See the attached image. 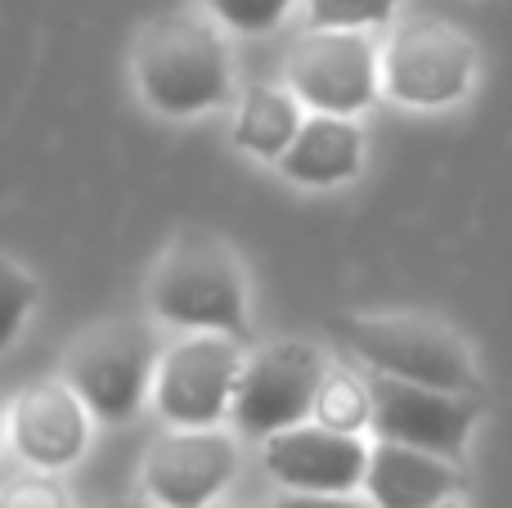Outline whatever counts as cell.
<instances>
[{
    "label": "cell",
    "instance_id": "cell-1",
    "mask_svg": "<svg viewBox=\"0 0 512 508\" xmlns=\"http://www.w3.org/2000/svg\"><path fill=\"white\" fill-rule=\"evenodd\" d=\"M135 81L158 113L198 117L230 95V54L203 18L171 14L140 36Z\"/></svg>",
    "mask_w": 512,
    "mask_h": 508
},
{
    "label": "cell",
    "instance_id": "cell-2",
    "mask_svg": "<svg viewBox=\"0 0 512 508\" xmlns=\"http://www.w3.org/2000/svg\"><path fill=\"white\" fill-rule=\"evenodd\" d=\"M337 333L351 351L382 378H400L414 387H436L454 396H477L481 378L468 342L441 320L427 315H351L337 320Z\"/></svg>",
    "mask_w": 512,
    "mask_h": 508
},
{
    "label": "cell",
    "instance_id": "cell-3",
    "mask_svg": "<svg viewBox=\"0 0 512 508\" xmlns=\"http://www.w3.org/2000/svg\"><path fill=\"white\" fill-rule=\"evenodd\" d=\"M153 311L189 333H243L248 324V284L234 252L212 234H185L171 243L153 275Z\"/></svg>",
    "mask_w": 512,
    "mask_h": 508
},
{
    "label": "cell",
    "instance_id": "cell-4",
    "mask_svg": "<svg viewBox=\"0 0 512 508\" xmlns=\"http://www.w3.org/2000/svg\"><path fill=\"white\" fill-rule=\"evenodd\" d=\"M162 351L144 324L113 320L104 329L86 333L72 347L68 360V387L81 396L95 419L122 423L144 405L149 387L158 383Z\"/></svg>",
    "mask_w": 512,
    "mask_h": 508
},
{
    "label": "cell",
    "instance_id": "cell-5",
    "mask_svg": "<svg viewBox=\"0 0 512 508\" xmlns=\"http://www.w3.org/2000/svg\"><path fill=\"white\" fill-rule=\"evenodd\" d=\"M243 351L230 333H189L162 351L153 401L171 428H216L234 410Z\"/></svg>",
    "mask_w": 512,
    "mask_h": 508
},
{
    "label": "cell",
    "instance_id": "cell-6",
    "mask_svg": "<svg viewBox=\"0 0 512 508\" xmlns=\"http://www.w3.org/2000/svg\"><path fill=\"white\" fill-rule=\"evenodd\" d=\"M328 374L324 360L306 342H274V347L256 351L243 365L239 392H234V428L243 437H279L292 432L315 414L319 392H324Z\"/></svg>",
    "mask_w": 512,
    "mask_h": 508
},
{
    "label": "cell",
    "instance_id": "cell-7",
    "mask_svg": "<svg viewBox=\"0 0 512 508\" xmlns=\"http://www.w3.org/2000/svg\"><path fill=\"white\" fill-rule=\"evenodd\" d=\"M472 72H477V50L468 32L445 18H409L405 27H396L382 54L387 95L414 108H441L463 99Z\"/></svg>",
    "mask_w": 512,
    "mask_h": 508
},
{
    "label": "cell",
    "instance_id": "cell-8",
    "mask_svg": "<svg viewBox=\"0 0 512 508\" xmlns=\"http://www.w3.org/2000/svg\"><path fill=\"white\" fill-rule=\"evenodd\" d=\"M382 59L369 36L315 27L288 54V90L328 117H355L378 99Z\"/></svg>",
    "mask_w": 512,
    "mask_h": 508
},
{
    "label": "cell",
    "instance_id": "cell-9",
    "mask_svg": "<svg viewBox=\"0 0 512 508\" xmlns=\"http://www.w3.org/2000/svg\"><path fill=\"white\" fill-rule=\"evenodd\" d=\"M373 401V432L391 446L427 450L436 459H459L477 428V396H454L436 387H414L400 378L373 374L369 383Z\"/></svg>",
    "mask_w": 512,
    "mask_h": 508
},
{
    "label": "cell",
    "instance_id": "cell-10",
    "mask_svg": "<svg viewBox=\"0 0 512 508\" xmlns=\"http://www.w3.org/2000/svg\"><path fill=\"white\" fill-rule=\"evenodd\" d=\"M239 446L216 428H180L144 459V491L158 508H212L234 482Z\"/></svg>",
    "mask_w": 512,
    "mask_h": 508
},
{
    "label": "cell",
    "instance_id": "cell-11",
    "mask_svg": "<svg viewBox=\"0 0 512 508\" xmlns=\"http://www.w3.org/2000/svg\"><path fill=\"white\" fill-rule=\"evenodd\" d=\"M369 455L355 432H333L324 423H301L265 441L270 477L297 495H355L369 477Z\"/></svg>",
    "mask_w": 512,
    "mask_h": 508
},
{
    "label": "cell",
    "instance_id": "cell-12",
    "mask_svg": "<svg viewBox=\"0 0 512 508\" xmlns=\"http://www.w3.org/2000/svg\"><path fill=\"white\" fill-rule=\"evenodd\" d=\"M9 437L36 468H68L86 450L90 410L68 383H36L9 410Z\"/></svg>",
    "mask_w": 512,
    "mask_h": 508
},
{
    "label": "cell",
    "instance_id": "cell-13",
    "mask_svg": "<svg viewBox=\"0 0 512 508\" xmlns=\"http://www.w3.org/2000/svg\"><path fill=\"white\" fill-rule=\"evenodd\" d=\"M364 491L373 508H436L459 491V473L450 468V459L382 441L369 455Z\"/></svg>",
    "mask_w": 512,
    "mask_h": 508
},
{
    "label": "cell",
    "instance_id": "cell-14",
    "mask_svg": "<svg viewBox=\"0 0 512 508\" xmlns=\"http://www.w3.org/2000/svg\"><path fill=\"white\" fill-rule=\"evenodd\" d=\"M364 162V135L351 117H328L315 113L301 122L292 149L279 158V171L297 185L324 189V185H342L360 171Z\"/></svg>",
    "mask_w": 512,
    "mask_h": 508
},
{
    "label": "cell",
    "instance_id": "cell-15",
    "mask_svg": "<svg viewBox=\"0 0 512 508\" xmlns=\"http://www.w3.org/2000/svg\"><path fill=\"white\" fill-rule=\"evenodd\" d=\"M301 99L292 90H279V86H256L243 95V108H239V122H234V140L243 144L248 153L265 162H279L283 153L292 149L301 131Z\"/></svg>",
    "mask_w": 512,
    "mask_h": 508
},
{
    "label": "cell",
    "instance_id": "cell-16",
    "mask_svg": "<svg viewBox=\"0 0 512 508\" xmlns=\"http://www.w3.org/2000/svg\"><path fill=\"white\" fill-rule=\"evenodd\" d=\"M32 311H36V279L18 261L0 257V351L23 333Z\"/></svg>",
    "mask_w": 512,
    "mask_h": 508
},
{
    "label": "cell",
    "instance_id": "cell-17",
    "mask_svg": "<svg viewBox=\"0 0 512 508\" xmlns=\"http://www.w3.org/2000/svg\"><path fill=\"white\" fill-rule=\"evenodd\" d=\"M319 419H324V428L333 432H355L364 419H373V401H369V387L351 383V378H328L324 392H319Z\"/></svg>",
    "mask_w": 512,
    "mask_h": 508
},
{
    "label": "cell",
    "instance_id": "cell-18",
    "mask_svg": "<svg viewBox=\"0 0 512 508\" xmlns=\"http://www.w3.org/2000/svg\"><path fill=\"white\" fill-rule=\"evenodd\" d=\"M396 0H306V14L324 32H360L382 18H391Z\"/></svg>",
    "mask_w": 512,
    "mask_h": 508
},
{
    "label": "cell",
    "instance_id": "cell-19",
    "mask_svg": "<svg viewBox=\"0 0 512 508\" xmlns=\"http://www.w3.org/2000/svg\"><path fill=\"white\" fill-rule=\"evenodd\" d=\"M207 9L234 32H270L292 9V0H207Z\"/></svg>",
    "mask_w": 512,
    "mask_h": 508
},
{
    "label": "cell",
    "instance_id": "cell-20",
    "mask_svg": "<svg viewBox=\"0 0 512 508\" xmlns=\"http://www.w3.org/2000/svg\"><path fill=\"white\" fill-rule=\"evenodd\" d=\"M0 508H68V500H63V491H54L50 482L32 477V482L9 486V491L0 495Z\"/></svg>",
    "mask_w": 512,
    "mask_h": 508
},
{
    "label": "cell",
    "instance_id": "cell-21",
    "mask_svg": "<svg viewBox=\"0 0 512 508\" xmlns=\"http://www.w3.org/2000/svg\"><path fill=\"white\" fill-rule=\"evenodd\" d=\"M274 508H373V504H364V500H355V495H283Z\"/></svg>",
    "mask_w": 512,
    "mask_h": 508
},
{
    "label": "cell",
    "instance_id": "cell-22",
    "mask_svg": "<svg viewBox=\"0 0 512 508\" xmlns=\"http://www.w3.org/2000/svg\"><path fill=\"white\" fill-rule=\"evenodd\" d=\"M104 508H158V504H144V500H108Z\"/></svg>",
    "mask_w": 512,
    "mask_h": 508
},
{
    "label": "cell",
    "instance_id": "cell-23",
    "mask_svg": "<svg viewBox=\"0 0 512 508\" xmlns=\"http://www.w3.org/2000/svg\"><path fill=\"white\" fill-rule=\"evenodd\" d=\"M0 441H5V405H0Z\"/></svg>",
    "mask_w": 512,
    "mask_h": 508
},
{
    "label": "cell",
    "instance_id": "cell-24",
    "mask_svg": "<svg viewBox=\"0 0 512 508\" xmlns=\"http://www.w3.org/2000/svg\"><path fill=\"white\" fill-rule=\"evenodd\" d=\"M436 508H459V504H450V500H445V504H436Z\"/></svg>",
    "mask_w": 512,
    "mask_h": 508
}]
</instances>
